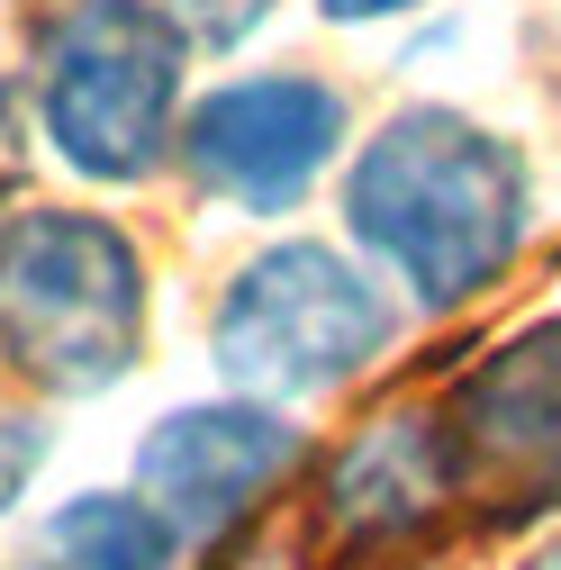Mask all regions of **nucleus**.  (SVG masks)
<instances>
[{"label": "nucleus", "mask_w": 561, "mask_h": 570, "mask_svg": "<svg viewBox=\"0 0 561 570\" xmlns=\"http://www.w3.org/2000/svg\"><path fill=\"white\" fill-rule=\"evenodd\" d=\"M516 570H561V534H543V543H534V552H525Z\"/></svg>", "instance_id": "obj_13"}, {"label": "nucleus", "mask_w": 561, "mask_h": 570, "mask_svg": "<svg viewBox=\"0 0 561 570\" xmlns=\"http://www.w3.org/2000/svg\"><path fill=\"white\" fill-rule=\"evenodd\" d=\"M398 335V299L381 272L354 263L326 236H280L227 272L218 308H208V363L236 399H326L363 381Z\"/></svg>", "instance_id": "obj_4"}, {"label": "nucleus", "mask_w": 561, "mask_h": 570, "mask_svg": "<svg viewBox=\"0 0 561 570\" xmlns=\"http://www.w3.org/2000/svg\"><path fill=\"white\" fill-rule=\"evenodd\" d=\"M344 236L426 317L489 299L534 236V164L508 127L453 100L390 109L344 155Z\"/></svg>", "instance_id": "obj_1"}, {"label": "nucleus", "mask_w": 561, "mask_h": 570, "mask_svg": "<svg viewBox=\"0 0 561 570\" xmlns=\"http://www.w3.org/2000/svg\"><path fill=\"white\" fill-rule=\"evenodd\" d=\"M416 10H435V0H317V19L326 28H398Z\"/></svg>", "instance_id": "obj_12"}, {"label": "nucleus", "mask_w": 561, "mask_h": 570, "mask_svg": "<svg viewBox=\"0 0 561 570\" xmlns=\"http://www.w3.org/2000/svg\"><path fill=\"white\" fill-rule=\"evenodd\" d=\"M37 462H46V435L28 416H0V517L28 498V480H37Z\"/></svg>", "instance_id": "obj_11"}, {"label": "nucleus", "mask_w": 561, "mask_h": 570, "mask_svg": "<svg viewBox=\"0 0 561 570\" xmlns=\"http://www.w3.org/2000/svg\"><path fill=\"white\" fill-rule=\"evenodd\" d=\"M444 444L462 498H489L499 517L561 508V308L516 326L499 353H480L453 381Z\"/></svg>", "instance_id": "obj_6"}, {"label": "nucleus", "mask_w": 561, "mask_h": 570, "mask_svg": "<svg viewBox=\"0 0 561 570\" xmlns=\"http://www.w3.org/2000/svg\"><path fill=\"white\" fill-rule=\"evenodd\" d=\"M37 136L63 173L136 190L173 164L190 109V37L164 0H55L37 28Z\"/></svg>", "instance_id": "obj_3"}, {"label": "nucleus", "mask_w": 561, "mask_h": 570, "mask_svg": "<svg viewBox=\"0 0 561 570\" xmlns=\"http://www.w3.org/2000/svg\"><path fill=\"white\" fill-rule=\"evenodd\" d=\"M453 498H462V480H453V444H444V407H398L335 444L317 517H326L335 552H381V543L426 534Z\"/></svg>", "instance_id": "obj_8"}, {"label": "nucleus", "mask_w": 561, "mask_h": 570, "mask_svg": "<svg viewBox=\"0 0 561 570\" xmlns=\"http://www.w3.org/2000/svg\"><path fill=\"white\" fill-rule=\"evenodd\" d=\"M299 425L280 416L272 399H190L164 407L136 444V498L181 534V552L199 543H227L263 498L299 471Z\"/></svg>", "instance_id": "obj_7"}, {"label": "nucleus", "mask_w": 561, "mask_h": 570, "mask_svg": "<svg viewBox=\"0 0 561 570\" xmlns=\"http://www.w3.org/2000/svg\"><path fill=\"white\" fill-rule=\"evenodd\" d=\"M164 10L181 19V37H190V46L236 55V46H254V37L272 28V10H280V0H164Z\"/></svg>", "instance_id": "obj_10"}, {"label": "nucleus", "mask_w": 561, "mask_h": 570, "mask_svg": "<svg viewBox=\"0 0 561 570\" xmlns=\"http://www.w3.org/2000/svg\"><path fill=\"white\" fill-rule=\"evenodd\" d=\"M10 570H181V534L136 489H82L28 525Z\"/></svg>", "instance_id": "obj_9"}, {"label": "nucleus", "mask_w": 561, "mask_h": 570, "mask_svg": "<svg viewBox=\"0 0 561 570\" xmlns=\"http://www.w3.org/2000/svg\"><path fill=\"white\" fill-rule=\"evenodd\" d=\"M155 281L118 218L19 208L0 218V363L46 399H109L146 363Z\"/></svg>", "instance_id": "obj_2"}, {"label": "nucleus", "mask_w": 561, "mask_h": 570, "mask_svg": "<svg viewBox=\"0 0 561 570\" xmlns=\"http://www.w3.org/2000/svg\"><path fill=\"white\" fill-rule=\"evenodd\" d=\"M354 146V109L326 73L272 63V73H236L181 109L173 164L181 181L227 208V218H291V208L344 164Z\"/></svg>", "instance_id": "obj_5"}]
</instances>
